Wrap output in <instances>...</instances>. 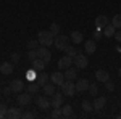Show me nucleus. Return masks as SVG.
Listing matches in <instances>:
<instances>
[{
    "label": "nucleus",
    "mask_w": 121,
    "mask_h": 119,
    "mask_svg": "<svg viewBox=\"0 0 121 119\" xmlns=\"http://www.w3.org/2000/svg\"><path fill=\"white\" fill-rule=\"evenodd\" d=\"M10 60H11V63H18L19 61V53H11V56H10Z\"/></svg>",
    "instance_id": "58836bf2"
},
{
    "label": "nucleus",
    "mask_w": 121,
    "mask_h": 119,
    "mask_svg": "<svg viewBox=\"0 0 121 119\" xmlns=\"http://www.w3.org/2000/svg\"><path fill=\"white\" fill-rule=\"evenodd\" d=\"M53 36H58V32H60V24H56V23H52L50 24V29H48Z\"/></svg>",
    "instance_id": "2f4dec72"
},
{
    "label": "nucleus",
    "mask_w": 121,
    "mask_h": 119,
    "mask_svg": "<svg viewBox=\"0 0 121 119\" xmlns=\"http://www.w3.org/2000/svg\"><path fill=\"white\" fill-rule=\"evenodd\" d=\"M69 66H73V58L71 56H61L58 60V69H68Z\"/></svg>",
    "instance_id": "6e6552de"
},
{
    "label": "nucleus",
    "mask_w": 121,
    "mask_h": 119,
    "mask_svg": "<svg viewBox=\"0 0 121 119\" xmlns=\"http://www.w3.org/2000/svg\"><path fill=\"white\" fill-rule=\"evenodd\" d=\"M65 52H66V55H68V56H71V58H74V56L78 55V50H76L74 47H69V45H68V47L65 48Z\"/></svg>",
    "instance_id": "cd10ccee"
},
{
    "label": "nucleus",
    "mask_w": 121,
    "mask_h": 119,
    "mask_svg": "<svg viewBox=\"0 0 121 119\" xmlns=\"http://www.w3.org/2000/svg\"><path fill=\"white\" fill-rule=\"evenodd\" d=\"M42 89H44V93H45V95H50V97H52V95L55 93V84L53 82H47Z\"/></svg>",
    "instance_id": "b1692460"
},
{
    "label": "nucleus",
    "mask_w": 121,
    "mask_h": 119,
    "mask_svg": "<svg viewBox=\"0 0 121 119\" xmlns=\"http://www.w3.org/2000/svg\"><path fill=\"white\" fill-rule=\"evenodd\" d=\"M53 45L56 47V50H65L66 47L69 45V39H68V36H55V39H53Z\"/></svg>",
    "instance_id": "7ed1b4c3"
},
{
    "label": "nucleus",
    "mask_w": 121,
    "mask_h": 119,
    "mask_svg": "<svg viewBox=\"0 0 121 119\" xmlns=\"http://www.w3.org/2000/svg\"><path fill=\"white\" fill-rule=\"evenodd\" d=\"M10 89H11L13 93H19V92L24 90V82L21 79H15V81L10 82Z\"/></svg>",
    "instance_id": "0eeeda50"
},
{
    "label": "nucleus",
    "mask_w": 121,
    "mask_h": 119,
    "mask_svg": "<svg viewBox=\"0 0 121 119\" xmlns=\"http://www.w3.org/2000/svg\"><path fill=\"white\" fill-rule=\"evenodd\" d=\"M105 87H107V90H108V92H113V90H115V84H113L110 79L105 82Z\"/></svg>",
    "instance_id": "4c0bfd02"
},
{
    "label": "nucleus",
    "mask_w": 121,
    "mask_h": 119,
    "mask_svg": "<svg viewBox=\"0 0 121 119\" xmlns=\"http://www.w3.org/2000/svg\"><path fill=\"white\" fill-rule=\"evenodd\" d=\"M3 93H5V95H10V93H13V92H11V89H10V85H8V87H3Z\"/></svg>",
    "instance_id": "79ce46f5"
},
{
    "label": "nucleus",
    "mask_w": 121,
    "mask_h": 119,
    "mask_svg": "<svg viewBox=\"0 0 121 119\" xmlns=\"http://www.w3.org/2000/svg\"><path fill=\"white\" fill-rule=\"evenodd\" d=\"M48 79H50V76H48L47 73H42V74H39V76H37L36 82H37L39 85H40V87H44V85H45V84L48 82Z\"/></svg>",
    "instance_id": "412c9836"
},
{
    "label": "nucleus",
    "mask_w": 121,
    "mask_h": 119,
    "mask_svg": "<svg viewBox=\"0 0 121 119\" xmlns=\"http://www.w3.org/2000/svg\"><path fill=\"white\" fill-rule=\"evenodd\" d=\"M53 39H55V36H53L50 31H40V32H39V36H37L39 44H40V45H44V47L53 45Z\"/></svg>",
    "instance_id": "f257e3e1"
},
{
    "label": "nucleus",
    "mask_w": 121,
    "mask_h": 119,
    "mask_svg": "<svg viewBox=\"0 0 121 119\" xmlns=\"http://www.w3.org/2000/svg\"><path fill=\"white\" fill-rule=\"evenodd\" d=\"M108 24V18L105 16V15H99L97 18H95V28H100L103 29L105 26Z\"/></svg>",
    "instance_id": "f3484780"
},
{
    "label": "nucleus",
    "mask_w": 121,
    "mask_h": 119,
    "mask_svg": "<svg viewBox=\"0 0 121 119\" xmlns=\"http://www.w3.org/2000/svg\"><path fill=\"white\" fill-rule=\"evenodd\" d=\"M40 44H39V40H29L28 42V50H37Z\"/></svg>",
    "instance_id": "7c9ffc66"
},
{
    "label": "nucleus",
    "mask_w": 121,
    "mask_h": 119,
    "mask_svg": "<svg viewBox=\"0 0 121 119\" xmlns=\"http://www.w3.org/2000/svg\"><path fill=\"white\" fill-rule=\"evenodd\" d=\"M118 118H120V119H121V113H120V116H118Z\"/></svg>",
    "instance_id": "c03bdc74"
},
{
    "label": "nucleus",
    "mask_w": 121,
    "mask_h": 119,
    "mask_svg": "<svg viewBox=\"0 0 121 119\" xmlns=\"http://www.w3.org/2000/svg\"><path fill=\"white\" fill-rule=\"evenodd\" d=\"M7 106H5V103H0V119L2 118H7Z\"/></svg>",
    "instance_id": "c9c22d12"
},
{
    "label": "nucleus",
    "mask_w": 121,
    "mask_h": 119,
    "mask_svg": "<svg viewBox=\"0 0 121 119\" xmlns=\"http://www.w3.org/2000/svg\"><path fill=\"white\" fill-rule=\"evenodd\" d=\"M81 106H82V110H84V111H87V113L94 110V105L91 103V101H87V100H84L82 103H81Z\"/></svg>",
    "instance_id": "c756f323"
},
{
    "label": "nucleus",
    "mask_w": 121,
    "mask_h": 119,
    "mask_svg": "<svg viewBox=\"0 0 121 119\" xmlns=\"http://www.w3.org/2000/svg\"><path fill=\"white\" fill-rule=\"evenodd\" d=\"M95 79L99 81V82H107L108 79H110V74L107 69H99L97 73H95Z\"/></svg>",
    "instance_id": "ddd939ff"
},
{
    "label": "nucleus",
    "mask_w": 121,
    "mask_h": 119,
    "mask_svg": "<svg viewBox=\"0 0 121 119\" xmlns=\"http://www.w3.org/2000/svg\"><path fill=\"white\" fill-rule=\"evenodd\" d=\"M36 73H37V71H36V69L32 68L31 71H28V73H26V77H28L29 81H36V79H37V76H36Z\"/></svg>",
    "instance_id": "72a5a7b5"
},
{
    "label": "nucleus",
    "mask_w": 121,
    "mask_h": 119,
    "mask_svg": "<svg viewBox=\"0 0 121 119\" xmlns=\"http://www.w3.org/2000/svg\"><path fill=\"white\" fill-rule=\"evenodd\" d=\"M118 76H120V77H121V68H120V71H118Z\"/></svg>",
    "instance_id": "37998d69"
},
{
    "label": "nucleus",
    "mask_w": 121,
    "mask_h": 119,
    "mask_svg": "<svg viewBox=\"0 0 121 119\" xmlns=\"http://www.w3.org/2000/svg\"><path fill=\"white\" fill-rule=\"evenodd\" d=\"M50 81L55 84V85H61V84L65 82V74L63 73H58V71H55V73H52L50 74Z\"/></svg>",
    "instance_id": "1a4fd4ad"
},
{
    "label": "nucleus",
    "mask_w": 121,
    "mask_h": 119,
    "mask_svg": "<svg viewBox=\"0 0 121 119\" xmlns=\"http://www.w3.org/2000/svg\"><path fill=\"white\" fill-rule=\"evenodd\" d=\"M2 90H3V89H2V87H0V92H2Z\"/></svg>",
    "instance_id": "a18cd8bd"
},
{
    "label": "nucleus",
    "mask_w": 121,
    "mask_h": 119,
    "mask_svg": "<svg viewBox=\"0 0 121 119\" xmlns=\"http://www.w3.org/2000/svg\"><path fill=\"white\" fill-rule=\"evenodd\" d=\"M115 32H116V28H115L113 24H107V26L103 28V36L105 37H113Z\"/></svg>",
    "instance_id": "4be33fe9"
},
{
    "label": "nucleus",
    "mask_w": 121,
    "mask_h": 119,
    "mask_svg": "<svg viewBox=\"0 0 121 119\" xmlns=\"http://www.w3.org/2000/svg\"><path fill=\"white\" fill-rule=\"evenodd\" d=\"M60 89H61V93L66 95V97H74L76 93V84L73 81H68L66 79V82H63L60 85Z\"/></svg>",
    "instance_id": "f03ea898"
},
{
    "label": "nucleus",
    "mask_w": 121,
    "mask_h": 119,
    "mask_svg": "<svg viewBox=\"0 0 121 119\" xmlns=\"http://www.w3.org/2000/svg\"><path fill=\"white\" fill-rule=\"evenodd\" d=\"M29 101H31V93L29 92H26V93L19 92L18 93V105L19 106H26V105H29Z\"/></svg>",
    "instance_id": "9b49d317"
},
{
    "label": "nucleus",
    "mask_w": 121,
    "mask_h": 119,
    "mask_svg": "<svg viewBox=\"0 0 121 119\" xmlns=\"http://www.w3.org/2000/svg\"><path fill=\"white\" fill-rule=\"evenodd\" d=\"M39 90H40V85H39L36 81H31V84L28 85V92L31 95H34V93H37Z\"/></svg>",
    "instance_id": "393cba45"
},
{
    "label": "nucleus",
    "mask_w": 121,
    "mask_h": 119,
    "mask_svg": "<svg viewBox=\"0 0 121 119\" xmlns=\"http://www.w3.org/2000/svg\"><path fill=\"white\" fill-rule=\"evenodd\" d=\"M36 103H37V106L40 108V110H44L45 111L47 108H50V100L48 98H45V97H37V100H36Z\"/></svg>",
    "instance_id": "2eb2a0df"
},
{
    "label": "nucleus",
    "mask_w": 121,
    "mask_h": 119,
    "mask_svg": "<svg viewBox=\"0 0 121 119\" xmlns=\"http://www.w3.org/2000/svg\"><path fill=\"white\" fill-rule=\"evenodd\" d=\"M105 103H107V98L105 97H97L95 100L92 101V105H94V110H102L103 106H105Z\"/></svg>",
    "instance_id": "a211bd4d"
},
{
    "label": "nucleus",
    "mask_w": 121,
    "mask_h": 119,
    "mask_svg": "<svg viewBox=\"0 0 121 119\" xmlns=\"http://www.w3.org/2000/svg\"><path fill=\"white\" fill-rule=\"evenodd\" d=\"M61 116H63V118H71V116H73V106H71V105L63 106V108H61Z\"/></svg>",
    "instance_id": "a878e982"
},
{
    "label": "nucleus",
    "mask_w": 121,
    "mask_h": 119,
    "mask_svg": "<svg viewBox=\"0 0 121 119\" xmlns=\"http://www.w3.org/2000/svg\"><path fill=\"white\" fill-rule=\"evenodd\" d=\"M102 36H103V29L95 28V31H94V39H95V40H99V39H100Z\"/></svg>",
    "instance_id": "f704fd0d"
},
{
    "label": "nucleus",
    "mask_w": 121,
    "mask_h": 119,
    "mask_svg": "<svg viewBox=\"0 0 121 119\" xmlns=\"http://www.w3.org/2000/svg\"><path fill=\"white\" fill-rule=\"evenodd\" d=\"M36 58H39V56H37V50H28V60H29V61L32 63Z\"/></svg>",
    "instance_id": "473e14b6"
},
{
    "label": "nucleus",
    "mask_w": 121,
    "mask_h": 119,
    "mask_svg": "<svg viewBox=\"0 0 121 119\" xmlns=\"http://www.w3.org/2000/svg\"><path fill=\"white\" fill-rule=\"evenodd\" d=\"M21 118H23V119H32V118H34V113L28 111V113H24V114H23Z\"/></svg>",
    "instance_id": "ea45409f"
},
{
    "label": "nucleus",
    "mask_w": 121,
    "mask_h": 119,
    "mask_svg": "<svg viewBox=\"0 0 121 119\" xmlns=\"http://www.w3.org/2000/svg\"><path fill=\"white\" fill-rule=\"evenodd\" d=\"M115 39H116V40L121 44V29H118V31L115 32Z\"/></svg>",
    "instance_id": "a19ab883"
},
{
    "label": "nucleus",
    "mask_w": 121,
    "mask_h": 119,
    "mask_svg": "<svg viewBox=\"0 0 121 119\" xmlns=\"http://www.w3.org/2000/svg\"><path fill=\"white\" fill-rule=\"evenodd\" d=\"M112 24L116 29H121V15H115L112 18Z\"/></svg>",
    "instance_id": "bb28decb"
},
{
    "label": "nucleus",
    "mask_w": 121,
    "mask_h": 119,
    "mask_svg": "<svg viewBox=\"0 0 121 119\" xmlns=\"http://www.w3.org/2000/svg\"><path fill=\"white\" fill-rule=\"evenodd\" d=\"M37 56L40 58V60H44L45 63H48V61L52 60V53H50V50H48L47 47H44V45H40L37 48Z\"/></svg>",
    "instance_id": "39448f33"
},
{
    "label": "nucleus",
    "mask_w": 121,
    "mask_h": 119,
    "mask_svg": "<svg viewBox=\"0 0 121 119\" xmlns=\"http://www.w3.org/2000/svg\"><path fill=\"white\" fill-rule=\"evenodd\" d=\"M23 116L21 114V110L19 108H8L7 110V118L8 119H19Z\"/></svg>",
    "instance_id": "4468645a"
},
{
    "label": "nucleus",
    "mask_w": 121,
    "mask_h": 119,
    "mask_svg": "<svg viewBox=\"0 0 121 119\" xmlns=\"http://www.w3.org/2000/svg\"><path fill=\"white\" fill-rule=\"evenodd\" d=\"M89 81L87 79H79L78 82H76V92H86L89 89Z\"/></svg>",
    "instance_id": "dca6fc26"
},
{
    "label": "nucleus",
    "mask_w": 121,
    "mask_h": 119,
    "mask_svg": "<svg viewBox=\"0 0 121 119\" xmlns=\"http://www.w3.org/2000/svg\"><path fill=\"white\" fill-rule=\"evenodd\" d=\"M61 116V108H53V111H52V118H60Z\"/></svg>",
    "instance_id": "e433bc0d"
},
{
    "label": "nucleus",
    "mask_w": 121,
    "mask_h": 119,
    "mask_svg": "<svg viewBox=\"0 0 121 119\" xmlns=\"http://www.w3.org/2000/svg\"><path fill=\"white\" fill-rule=\"evenodd\" d=\"M63 93H53L52 95V98H50V106L52 108H61V105H63Z\"/></svg>",
    "instance_id": "423d86ee"
},
{
    "label": "nucleus",
    "mask_w": 121,
    "mask_h": 119,
    "mask_svg": "<svg viewBox=\"0 0 121 119\" xmlns=\"http://www.w3.org/2000/svg\"><path fill=\"white\" fill-rule=\"evenodd\" d=\"M65 79H68V81H74V79H78V68H73V66H69L68 69H65Z\"/></svg>",
    "instance_id": "9d476101"
},
{
    "label": "nucleus",
    "mask_w": 121,
    "mask_h": 119,
    "mask_svg": "<svg viewBox=\"0 0 121 119\" xmlns=\"http://www.w3.org/2000/svg\"><path fill=\"white\" fill-rule=\"evenodd\" d=\"M95 48H97L95 40H86V42H84V50H86V53H87V55L95 53Z\"/></svg>",
    "instance_id": "f8f14e48"
},
{
    "label": "nucleus",
    "mask_w": 121,
    "mask_h": 119,
    "mask_svg": "<svg viewBox=\"0 0 121 119\" xmlns=\"http://www.w3.org/2000/svg\"><path fill=\"white\" fill-rule=\"evenodd\" d=\"M0 73L2 74H11L13 73V63H2L0 64Z\"/></svg>",
    "instance_id": "aec40b11"
},
{
    "label": "nucleus",
    "mask_w": 121,
    "mask_h": 119,
    "mask_svg": "<svg viewBox=\"0 0 121 119\" xmlns=\"http://www.w3.org/2000/svg\"><path fill=\"white\" fill-rule=\"evenodd\" d=\"M71 40H73V44H82V40H84V37H82V32L81 31H73L71 32Z\"/></svg>",
    "instance_id": "6ab92c4d"
},
{
    "label": "nucleus",
    "mask_w": 121,
    "mask_h": 119,
    "mask_svg": "<svg viewBox=\"0 0 121 119\" xmlns=\"http://www.w3.org/2000/svg\"><path fill=\"white\" fill-rule=\"evenodd\" d=\"M45 64H47V63L44 61V60H40V58H36V60L32 61V68H34L36 71H42V69L45 68Z\"/></svg>",
    "instance_id": "5701e85b"
},
{
    "label": "nucleus",
    "mask_w": 121,
    "mask_h": 119,
    "mask_svg": "<svg viewBox=\"0 0 121 119\" xmlns=\"http://www.w3.org/2000/svg\"><path fill=\"white\" fill-rule=\"evenodd\" d=\"M87 92H89L91 95H94V97H95V95L99 93V87H97V84H95V82H94V84H89V89H87Z\"/></svg>",
    "instance_id": "c85d7f7f"
},
{
    "label": "nucleus",
    "mask_w": 121,
    "mask_h": 119,
    "mask_svg": "<svg viewBox=\"0 0 121 119\" xmlns=\"http://www.w3.org/2000/svg\"><path fill=\"white\" fill-rule=\"evenodd\" d=\"M73 64H74L78 69H86L87 64H89V60H87V56H84L82 53H78V55L73 58Z\"/></svg>",
    "instance_id": "20e7f679"
}]
</instances>
